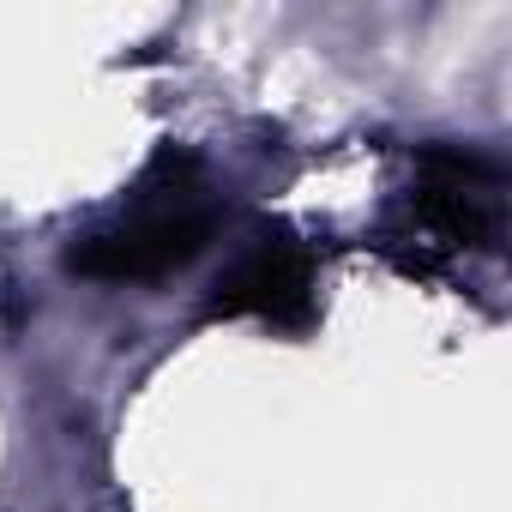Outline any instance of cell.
I'll list each match as a JSON object with an SVG mask.
<instances>
[{
	"instance_id": "obj_1",
	"label": "cell",
	"mask_w": 512,
	"mask_h": 512,
	"mask_svg": "<svg viewBox=\"0 0 512 512\" xmlns=\"http://www.w3.org/2000/svg\"><path fill=\"white\" fill-rule=\"evenodd\" d=\"M211 241V211L199 205V163L181 151H157L151 169L139 175V199L121 223L85 235L67 247V272L97 278V284H145Z\"/></svg>"
},
{
	"instance_id": "obj_2",
	"label": "cell",
	"mask_w": 512,
	"mask_h": 512,
	"mask_svg": "<svg viewBox=\"0 0 512 512\" xmlns=\"http://www.w3.org/2000/svg\"><path fill=\"white\" fill-rule=\"evenodd\" d=\"M416 223L440 247H500L506 169L464 145H428L416 157Z\"/></svg>"
},
{
	"instance_id": "obj_3",
	"label": "cell",
	"mask_w": 512,
	"mask_h": 512,
	"mask_svg": "<svg viewBox=\"0 0 512 512\" xmlns=\"http://www.w3.org/2000/svg\"><path fill=\"white\" fill-rule=\"evenodd\" d=\"M211 320H272V326H302L314 314V266H308V253L296 241H260L253 253H241V260L217 278L211 302H205Z\"/></svg>"
}]
</instances>
